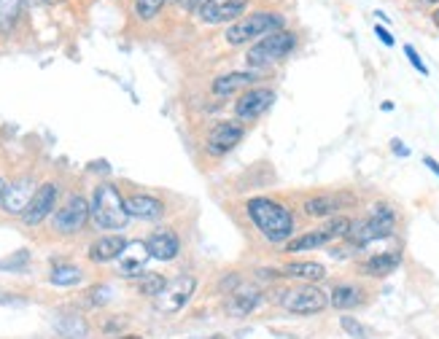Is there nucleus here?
<instances>
[{
    "mask_svg": "<svg viewBox=\"0 0 439 339\" xmlns=\"http://www.w3.org/2000/svg\"><path fill=\"white\" fill-rule=\"evenodd\" d=\"M340 326H343V328H345L348 334H350V337L353 339H369V334H367V328H364V326L359 323V321H356V318H340Z\"/></svg>",
    "mask_w": 439,
    "mask_h": 339,
    "instance_id": "obj_29",
    "label": "nucleus"
},
{
    "mask_svg": "<svg viewBox=\"0 0 439 339\" xmlns=\"http://www.w3.org/2000/svg\"><path fill=\"white\" fill-rule=\"evenodd\" d=\"M423 164H426L428 170H431V173H434V176L439 178V162L434 159V156H423Z\"/></svg>",
    "mask_w": 439,
    "mask_h": 339,
    "instance_id": "obj_35",
    "label": "nucleus"
},
{
    "mask_svg": "<svg viewBox=\"0 0 439 339\" xmlns=\"http://www.w3.org/2000/svg\"><path fill=\"white\" fill-rule=\"evenodd\" d=\"M165 3L167 0H135V14L140 16L143 22H148V19H154L165 8Z\"/></svg>",
    "mask_w": 439,
    "mask_h": 339,
    "instance_id": "obj_28",
    "label": "nucleus"
},
{
    "mask_svg": "<svg viewBox=\"0 0 439 339\" xmlns=\"http://www.w3.org/2000/svg\"><path fill=\"white\" fill-rule=\"evenodd\" d=\"M127 213L130 218H140V221H160L165 216V205L157 197L148 194H133L127 200Z\"/></svg>",
    "mask_w": 439,
    "mask_h": 339,
    "instance_id": "obj_16",
    "label": "nucleus"
},
{
    "mask_svg": "<svg viewBox=\"0 0 439 339\" xmlns=\"http://www.w3.org/2000/svg\"><path fill=\"white\" fill-rule=\"evenodd\" d=\"M283 277H294V280H307V283H316L326 277V267L316 264V261H294L283 270Z\"/></svg>",
    "mask_w": 439,
    "mask_h": 339,
    "instance_id": "obj_23",
    "label": "nucleus"
},
{
    "mask_svg": "<svg viewBox=\"0 0 439 339\" xmlns=\"http://www.w3.org/2000/svg\"><path fill=\"white\" fill-rule=\"evenodd\" d=\"M3 191H6V180L0 178V200H3Z\"/></svg>",
    "mask_w": 439,
    "mask_h": 339,
    "instance_id": "obj_37",
    "label": "nucleus"
},
{
    "mask_svg": "<svg viewBox=\"0 0 439 339\" xmlns=\"http://www.w3.org/2000/svg\"><path fill=\"white\" fill-rule=\"evenodd\" d=\"M431 19H434V25H437V30H439V8L434 11V16H431Z\"/></svg>",
    "mask_w": 439,
    "mask_h": 339,
    "instance_id": "obj_38",
    "label": "nucleus"
},
{
    "mask_svg": "<svg viewBox=\"0 0 439 339\" xmlns=\"http://www.w3.org/2000/svg\"><path fill=\"white\" fill-rule=\"evenodd\" d=\"M165 283H167V280H165L162 275H157V272H148V275H143V280L138 283V288H140V294H143V297L154 299L162 288H165Z\"/></svg>",
    "mask_w": 439,
    "mask_h": 339,
    "instance_id": "obj_27",
    "label": "nucleus"
},
{
    "mask_svg": "<svg viewBox=\"0 0 439 339\" xmlns=\"http://www.w3.org/2000/svg\"><path fill=\"white\" fill-rule=\"evenodd\" d=\"M404 54H407V59L413 62V68L418 70V73H423V76H428V68H426V65H423V59H421V54L415 52V49H413V46H410V43L404 46Z\"/></svg>",
    "mask_w": 439,
    "mask_h": 339,
    "instance_id": "obj_31",
    "label": "nucleus"
},
{
    "mask_svg": "<svg viewBox=\"0 0 439 339\" xmlns=\"http://www.w3.org/2000/svg\"><path fill=\"white\" fill-rule=\"evenodd\" d=\"M394 226H396V213L391 205H374L369 218H364L361 224H353L348 237L356 245H367L374 243V240H383V237H391L394 234Z\"/></svg>",
    "mask_w": 439,
    "mask_h": 339,
    "instance_id": "obj_5",
    "label": "nucleus"
},
{
    "mask_svg": "<svg viewBox=\"0 0 439 339\" xmlns=\"http://www.w3.org/2000/svg\"><path fill=\"white\" fill-rule=\"evenodd\" d=\"M245 8H248V0H205L197 8V16L205 25H224V22H238Z\"/></svg>",
    "mask_w": 439,
    "mask_h": 339,
    "instance_id": "obj_11",
    "label": "nucleus"
},
{
    "mask_svg": "<svg viewBox=\"0 0 439 339\" xmlns=\"http://www.w3.org/2000/svg\"><path fill=\"white\" fill-rule=\"evenodd\" d=\"M361 301H364V291L353 283L334 285L332 294H329V304L334 310H353V307H359Z\"/></svg>",
    "mask_w": 439,
    "mask_h": 339,
    "instance_id": "obj_20",
    "label": "nucleus"
},
{
    "mask_svg": "<svg viewBox=\"0 0 439 339\" xmlns=\"http://www.w3.org/2000/svg\"><path fill=\"white\" fill-rule=\"evenodd\" d=\"M426 3H439V0H426Z\"/></svg>",
    "mask_w": 439,
    "mask_h": 339,
    "instance_id": "obj_40",
    "label": "nucleus"
},
{
    "mask_svg": "<svg viewBox=\"0 0 439 339\" xmlns=\"http://www.w3.org/2000/svg\"><path fill=\"white\" fill-rule=\"evenodd\" d=\"M124 339H140V337H124Z\"/></svg>",
    "mask_w": 439,
    "mask_h": 339,
    "instance_id": "obj_41",
    "label": "nucleus"
},
{
    "mask_svg": "<svg viewBox=\"0 0 439 339\" xmlns=\"http://www.w3.org/2000/svg\"><path fill=\"white\" fill-rule=\"evenodd\" d=\"M391 149H394L396 156H410V149H404V143H401V140H391Z\"/></svg>",
    "mask_w": 439,
    "mask_h": 339,
    "instance_id": "obj_34",
    "label": "nucleus"
},
{
    "mask_svg": "<svg viewBox=\"0 0 439 339\" xmlns=\"http://www.w3.org/2000/svg\"><path fill=\"white\" fill-rule=\"evenodd\" d=\"M124 248H127V240L121 234H106V237H100L89 245V258L94 264H106V261L119 258Z\"/></svg>",
    "mask_w": 439,
    "mask_h": 339,
    "instance_id": "obj_17",
    "label": "nucleus"
},
{
    "mask_svg": "<svg viewBox=\"0 0 439 339\" xmlns=\"http://www.w3.org/2000/svg\"><path fill=\"white\" fill-rule=\"evenodd\" d=\"M108 294H111V288H108V285H103V288H94L89 297H92L94 304H103V301H108Z\"/></svg>",
    "mask_w": 439,
    "mask_h": 339,
    "instance_id": "obj_32",
    "label": "nucleus"
},
{
    "mask_svg": "<svg viewBox=\"0 0 439 339\" xmlns=\"http://www.w3.org/2000/svg\"><path fill=\"white\" fill-rule=\"evenodd\" d=\"M146 245L151 258H157V261H173L181 253V240L173 229H157L146 240Z\"/></svg>",
    "mask_w": 439,
    "mask_h": 339,
    "instance_id": "obj_15",
    "label": "nucleus"
},
{
    "mask_svg": "<svg viewBox=\"0 0 439 339\" xmlns=\"http://www.w3.org/2000/svg\"><path fill=\"white\" fill-rule=\"evenodd\" d=\"M178 3H181L184 8H200L205 0H178Z\"/></svg>",
    "mask_w": 439,
    "mask_h": 339,
    "instance_id": "obj_36",
    "label": "nucleus"
},
{
    "mask_svg": "<svg viewBox=\"0 0 439 339\" xmlns=\"http://www.w3.org/2000/svg\"><path fill=\"white\" fill-rule=\"evenodd\" d=\"M30 261V253L27 251H19L16 256H11V258H3L0 261V270H9V272H16V270H25V264Z\"/></svg>",
    "mask_w": 439,
    "mask_h": 339,
    "instance_id": "obj_30",
    "label": "nucleus"
},
{
    "mask_svg": "<svg viewBox=\"0 0 439 339\" xmlns=\"http://www.w3.org/2000/svg\"><path fill=\"white\" fill-rule=\"evenodd\" d=\"M22 14V0H0V33H11Z\"/></svg>",
    "mask_w": 439,
    "mask_h": 339,
    "instance_id": "obj_25",
    "label": "nucleus"
},
{
    "mask_svg": "<svg viewBox=\"0 0 439 339\" xmlns=\"http://www.w3.org/2000/svg\"><path fill=\"white\" fill-rule=\"evenodd\" d=\"M89 218H92V213H89V202H87L84 197H79V194H73V197H70V200L54 213L52 224L60 234H76V231H81L84 226H87Z\"/></svg>",
    "mask_w": 439,
    "mask_h": 339,
    "instance_id": "obj_9",
    "label": "nucleus"
},
{
    "mask_svg": "<svg viewBox=\"0 0 439 339\" xmlns=\"http://www.w3.org/2000/svg\"><path fill=\"white\" fill-rule=\"evenodd\" d=\"M43 3H57V0H43Z\"/></svg>",
    "mask_w": 439,
    "mask_h": 339,
    "instance_id": "obj_39",
    "label": "nucleus"
},
{
    "mask_svg": "<svg viewBox=\"0 0 439 339\" xmlns=\"http://www.w3.org/2000/svg\"><path fill=\"white\" fill-rule=\"evenodd\" d=\"M243 135H245V130L240 122H218L208 135V154L224 156L243 140Z\"/></svg>",
    "mask_w": 439,
    "mask_h": 339,
    "instance_id": "obj_13",
    "label": "nucleus"
},
{
    "mask_svg": "<svg viewBox=\"0 0 439 339\" xmlns=\"http://www.w3.org/2000/svg\"><path fill=\"white\" fill-rule=\"evenodd\" d=\"M81 270L79 267H67V264H60V267H54L52 275H49V283L54 285H79L81 283Z\"/></svg>",
    "mask_w": 439,
    "mask_h": 339,
    "instance_id": "obj_26",
    "label": "nucleus"
},
{
    "mask_svg": "<svg viewBox=\"0 0 439 339\" xmlns=\"http://www.w3.org/2000/svg\"><path fill=\"white\" fill-rule=\"evenodd\" d=\"M213 339H224V337H221V334H218V337H213Z\"/></svg>",
    "mask_w": 439,
    "mask_h": 339,
    "instance_id": "obj_42",
    "label": "nucleus"
},
{
    "mask_svg": "<svg viewBox=\"0 0 439 339\" xmlns=\"http://www.w3.org/2000/svg\"><path fill=\"white\" fill-rule=\"evenodd\" d=\"M272 103H275V92L272 89H265V86L248 89L235 103V116H238V122H256L259 116H265L267 110L272 108Z\"/></svg>",
    "mask_w": 439,
    "mask_h": 339,
    "instance_id": "obj_10",
    "label": "nucleus"
},
{
    "mask_svg": "<svg viewBox=\"0 0 439 339\" xmlns=\"http://www.w3.org/2000/svg\"><path fill=\"white\" fill-rule=\"evenodd\" d=\"M340 205H343L340 197H334V194H318V197L305 200L302 207H305V213L310 218H326V216H334L340 210Z\"/></svg>",
    "mask_w": 439,
    "mask_h": 339,
    "instance_id": "obj_22",
    "label": "nucleus"
},
{
    "mask_svg": "<svg viewBox=\"0 0 439 339\" xmlns=\"http://www.w3.org/2000/svg\"><path fill=\"white\" fill-rule=\"evenodd\" d=\"M57 194H60V191H57L54 183H43V186L35 189L33 200L27 205V210L22 213V221H25L27 226H38L43 218L52 216L54 205H57Z\"/></svg>",
    "mask_w": 439,
    "mask_h": 339,
    "instance_id": "obj_12",
    "label": "nucleus"
},
{
    "mask_svg": "<svg viewBox=\"0 0 439 339\" xmlns=\"http://www.w3.org/2000/svg\"><path fill=\"white\" fill-rule=\"evenodd\" d=\"M0 301H3V299H0Z\"/></svg>",
    "mask_w": 439,
    "mask_h": 339,
    "instance_id": "obj_43",
    "label": "nucleus"
},
{
    "mask_svg": "<svg viewBox=\"0 0 439 339\" xmlns=\"http://www.w3.org/2000/svg\"><path fill=\"white\" fill-rule=\"evenodd\" d=\"M294 46H296V35H294L291 30L267 33L265 38H259V41L248 49L245 62H248L251 68H269V65H275V62H280V59H286V57L291 54Z\"/></svg>",
    "mask_w": 439,
    "mask_h": 339,
    "instance_id": "obj_3",
    "label": "nucleus"
},
{
    "mask_svg": "<svg viewBox=\"0 0 439 339\" xmlns=\"http://www.w3.org/2000/svg\"><path fill=\"white\" fill-rule=\"evenodd\" d=\"M350 218L345 216H337L332 218L329 224H323L321 229H313V231H305V234H299V237H294L286 243V253H299V251H310V248H321V245L332 243L337 237H348V231H350Z\"/></svg>",
    "mask_w": 439,
    "mask_h": 339,
    "instance_id": "obj_7",
    "label": "nucleus"
},
{
    "mask_svg": "<svg viewBox=\"0 0 439 339\" xmlns=\"http://www.w3.org/2000/svg\"><path fill=\"white\" fill-rule=\"evenodd\" d=\"M89 213H92V221L100 229H124L127 221H130L127 200L121 197V191L113 183H100L94 189Z\"/></svg>",
    "mask_w": 439,
    "mask_h": 339,
    "instance_id": "obj_2",
    "label": "nucleus"
},
{
    "mask_svg": "<svg viewBox=\"0 0 439 339\" xmlns=\"http://www.w3.org/2000/svg\"><path fill=\"white\" fill-rule=\"evenodd\" d=\"M283 307L294 315H316L329 307V297L316 285H299L283 294Z\"/></svg>",
    "mask_w": 439,
    "mask_h": 339,
    "instance_id": "obj_8",
    "label": "nucleus"
},
{
    "mask_svg": "<svg viewBox=\"0 0 439 339\" xmlns=\"http://www.w3.org/2000/svg\"><path fill=\"white\" fill-rule=\"evenodd\" d=\"M197 288V277L194 275H181L175 280H167L165 288L154 297V310L162 315H175L187 307V301L194 297Z\"/></svg>",
    "mask_w": 439,
    "mask_h": 339,
    "instance_id": "obj_6",
    "label": "nucleus"
},
{
    "mask_svg": "<svg viewBox=\"0 0 439 339\" xmlns=\"http://www.w3.org/2000/svg\"><path fill=\"white\" fill-rule=\"evenodd\" d=\"M259 288H238V291H232L229 294V301H226V310L232 312V315H248V312L259 304Z\"/></svg>",
    "mask_w": 439,
    "mask_h": 339,
    "instance_id": "obj_21",
    "label": "nucleus"
},
{
    "mask_svg": "<svg viewBox=\"0 0 439 339\" xmlns=\"http://www.w3.org/2000/svg\"><path fill=\"white\" fill-rule=\"evenodd\" d=\"M148 258H151V253H148L146 243H127V248L121 251L119 256V267L127 277H138L146 267Z\"/></svg>",
    "mask_w": 439,
    "mask_h": 339,
    "instance_id": "obj_18",
    "label": "nucleus"
},
{
    "mask_svg": "<svg viewBox=\"0 0 439 339\" xmlns=\"http://www.w3.org/2000/svg\"><path fill=\"white\" fill-rule=\"evenodd\" d=\"M401 264V253L399 251H386V253H374L372 258H367L361 264V272L369 275V277H386Z\"/></svg>",
    "mask_w": 439,
    "mask_h": 339,
    "instance_id": "obj_19",
    "label": "nucleus"
},
{
    "mask_svg": "<svg viewBox=\"0 0 439 339\" xmlns=\"http://www.w3.org/2000/svg\"><path fill=\"white\" fill-rule=\"evenodd\" d=\"M275 30H283V16L278 11H256L232 22L224 33V41L229 46H243V43H251L253 38H265L267 33H275Z\"/></svg>",
    "mask_w": 439,
    "mask_h": 339,
    "instance_id": "obj_4",
    "label": "nucleus"
},
{
    "mask_svg": "<svg viewBox=\"0 0 439 339\" xmlns=\"http://www.w3.org/2000/svg\"><path fill=\"white\" fill-rule=\"evenodd\" d=\"M253 81V73H229V76H221V79H216L213 81V95L218 97H226L232 95V92H238L240 86H248Z\"/></svg>",
    "mask_w": 439,
    "mask_h": 339,
    "instance_id": "obj_24",
    "label": "nucleus"
},
{
    "mask_svg": "<svg viewBox=\"0 0 439 339\" xmlns=\"http://www.w3.org/2000/svg\"><path fill=\"white\" fill-rule=\"evenodd\" d=\"M35 194V183L33 178H16L13 183H6V191H3V210L11 213V216H22L27 210V205Z\"/></svg>",
    "mask_w": 439,
    "mask_h": 339,
    "instance_id": "obj_14",
    "label": "nucleus"
},
{
    "mask_svg": "<svg viewBox=\"0 0 439 339\" xmlns=\"http://www.w3.org/2000/svg\"><path fill=\"white\" fill-rule=\"evenodd\" d=\"M245 213L267 243H289L294 237V213L269 197H253L245 202Z\"/></svg>",
    "mask_w": 439,
    "mask_h": 339,
    "instance_id": "obj_1",
    "label": "nucleus"
},
{
    "mask_svg": "<svg viewBox=\"0 0 439 339\" xmlns=\"http://www.w3.org/2000/svg\"><path fill=\"white\" fill-rule=\"evenodd\" d=\"M374 35H377L380 41L386 43V46H394V35H391V33H388L386 28H380V25H377V28H374Z\"/></svg>",
    "mask_w": 439,
    "mask_h": 339,
    "instance_id": "obj_33",
    "label": "nucleus"
}]
</instances>
